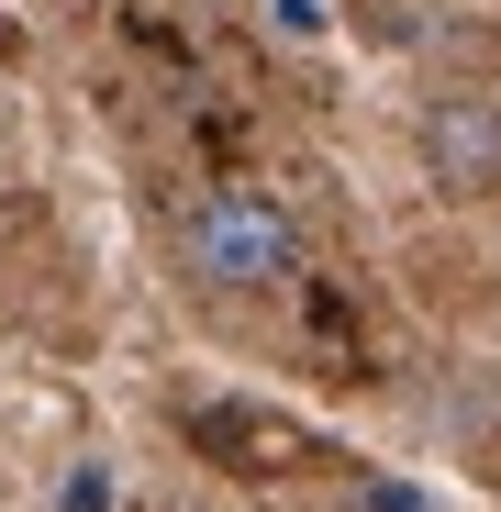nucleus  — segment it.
I'll use <instances>...</instances> for the list:
<instances>
[{
  "instance_id": "obj_1",
  "label": "nucleus",
  "mask_w": 501,
  "mask_h": 512,
  "mask_svg": "<svg viewBox=\"0 0 501 512\" xmlns=\"http://www.w3.org/2000/svg\"><path fill=\"white\" fill-rule=\"evenodd\" d=\"M190 268H201L212 290H290V279H301V223H290V201L257 190V179L201 190V201H190Z\"/></svg>"
},
{
  "instance_id": "obj_2",
  "label": "nucleus",
  "mask_w": 501,
  "mask_h": 512,
  "mask_svg": "<svg viewBox=\"0 0 501 512\" xmlns=\"http://www.w3.org/2000/svg\"><path fill=\"white\" fill-rule=\"evenodd\" d=\"M435 156L457 167V179H479V167L501 156V123H490L479 101H457V112H446V134H435Z\"/></svg>"
},
{
  "instance_id": "obj_3",
  "label": "nucleus",
  "mask_w": 501,
  "mask_h": 512,
  "mask_svg": "<svg viewBox=\"0 0 501 512\" xmlns=\"http://www.w3.org/2000/svg\"><path fill=\"white\" fill-rule=\"evenodd\" d=\"M67 512H112V457H90V468H67V490H56Z\"/></svg>"
},
{
  "instance_id": "obj_4",
  "label": "nucleus",
  "mask_w": 501,
  "mask_h": 512,
  "mask_svg": "<svg viewBox=\"0 0 501 512\" xmlns=\"http://www.w3.org/2000/svg\"><path fill=\"white\" fill-rule=\"evenodd\" d=\"M268 23H279L290 45H323V0H268Z\"/></svg>"
},
{
  "instance_id": "obj_5",
  "label": "nucleus",
  "mask_w": 501,
  "mask_h": 512,
  "mask_svg": "<svg viewBox=\"0 0 501 512\" xmlns=\"http://www.w3.org/2000/svg\"><path fill=\"white\" fill-rule=\"evenodd\" d=\"M368 512H446L435 490H390V479H368Z\"/></svg>"
}]
</instances>
